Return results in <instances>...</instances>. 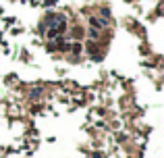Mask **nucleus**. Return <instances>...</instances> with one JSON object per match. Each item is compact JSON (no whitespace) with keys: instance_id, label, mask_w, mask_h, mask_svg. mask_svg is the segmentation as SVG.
<instances>
[{"instance_id":"1","label":"nucleus","mask_w":164,"mask_h":158,"mask_svg":"<svg viewBox=\"0 0 164 158\" xmlns=\"http://www.w3.org/2000/svg\"><path fill=\"white\" fill-rule=\"evenodd\" d=\"M89 23H91V25H94V27H104V25H106V23H104V21L96 19V17H91V19H89Z\"/></svg>"},{"instance_id":"2","label":"nucleus","mask_w":164,"mask_h":158,"mask_svg":"<svg viewBox=\"0 0 164 158\" xmlns=\"http://www.w3.org/2000/svg\"><path fill=\"white\" fill-rule=\"evenodd\" d=\"M71 50H73V52H81V44H73Z\"/></svg>"},{"instance_id":"3","label":"nucleus","mask_w":164,"mask_h":158,"mask_svg":"<svg viewBox=\"0 0 164 158\" xmlns=\"http://www.w3.org/2000/svg\"><path fill=\"white\" fill-rule=\"evenodd\" d=\"M40 94H42V89H33V92H31V98H40Z\"/></svg>"},{"instance_id":"4","label":"nucleus","mask_w":164,"mask_h":158,"mask_svg":"<svg viewBox=\"0 0 164 158\" xmlns=\"http://www.w3.org/2000/svg\"><path fill=\"white\" fill-rule=\"evenodd\" d=\"M87 50H89V52H91V54H94V52H96V44L91 42V44H89V46H87Z\"/></svg>"}]
</instances>
